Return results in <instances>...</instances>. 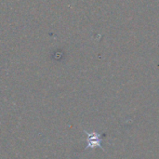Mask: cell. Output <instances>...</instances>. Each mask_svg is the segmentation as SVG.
<instances>
[{"instance_id":"cell-1","label":"cell","mask_w":159,"mask_h":159,"mask_svg":"<svg viewBox=\"0 0 159 159\" xmlns=\"http://www.w3.org/2000/svg\"><path fill=\"white\" fill-rule=\"evenodd\" d=\"M85 133L88 135V146L87 148L89 147H101V143H102V140L100 139V135L96 134L95 132H91V133H89L87 131H85Z\"/></svg>"}]
</instances>
